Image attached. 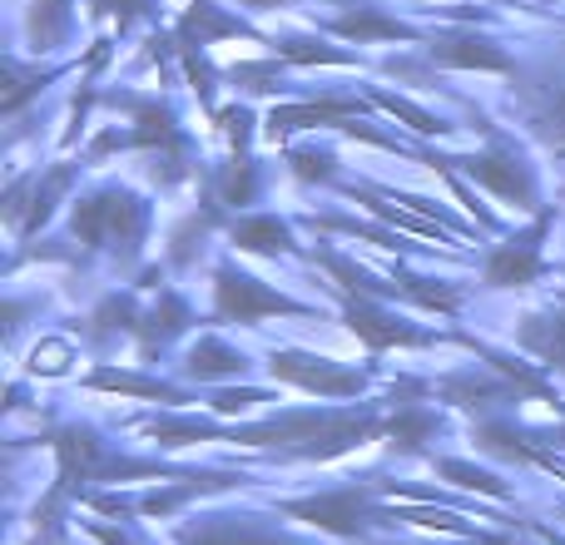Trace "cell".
Wrapping results in <instances>:
<instances>
[{"mask_svg":"<svg viewBox=\"0 0 565 545\" xmlns=\"http://www.w3.org/2000/svg\"><path fill=\"white\" fill-rule=\"evenodd\" d=\"M218 204H228V209H244V204H254L258 199V169H254V159H248V149H234V159L224 164V174H218Z\"/></svg>","mask_w":565,"mask_h":545,"instance_id":"obj_25","label":"cell"},{"mask_svg":"<svg viewBox=\"0 0 565 545\" xmlns=\"http://www.w3.org/2000/svg\"><path fill=\"white\" fill-rule=\"evenodd\" d=\"M427 60L441 70H491V75H511V55L491 40L471 35V30H451V35H431L427 40Z\"/></svg>","mask_w":565,"mask_h":545,"instance_id":"obj_12","label":"cell"},{"mask_svg":"<svg viewBox=\"0 0 565 545\" xmlns=\"http://www.w3.org/2000/svg\"><path fill=\"white\" fill-rule=\"evenodd\" d=\"M179 545H298V541H288L282 531L248 516H209L199 526H189Z\"/></svg>","mask_w":565,"mask_h":545,"instance_id":"obj_15","label":"cell"},{"mask_svg":"<svg viewBox=\"0 0 565 545\" xmlns=\"http://www.w3.org/2000/svg\"><path fill=\"white\" fill-rule=\"evenodd\" d=\"M372 105H377L382 115L402 119V125H407V129H417V135H447V129H451V125H441L437 115H427V109H422V105H412V99H397V95H382V89H377V95H372Z\"/></svg>","mask_w":565,"mask_h":545,"instance_id":"obj_31","label":"cell"},{"mask_svg":"<svg viewBox=\"0 0 565 545\" xmlns=\"http://www.w3.org/2000/svg\"><path fill=\"white\" fill-rule=\"evenodd\" d=\"M70 30V0H35L30 6V40L35 50H55Z\"/></svg>","mask_w":565,"mask_h":545,"instance_id":"obj_28","label":"cell"},{"mask_svg":"<svg viewBox=\"0 0 565 545\" xmlns=\"http://www.w3.org/2000/svg\"><path fill=\"white\" fill-rule=\"evenodd\" d=\"M521 348L541 357V367H565V308L531 312L521 322Z\"/></svg>","mask_w":565,"mask_h":545,"instance_id":"obj_19","label":"cell"},{"mask_svg":"<svg viewBox=\"0 0 565 545\" xmlns=\"http://www.w3.org/2000/svg\"><path fill=\"white\" fill-rule=\"evenodd\" d=\"M536 531H541V536H546L551 545H565V536H556V531H551V526H536Z\"/></svg>","mask_w":565,"mask_h":545,"instance_id":"obj_38","label":"cell"},{"mask_svg":"<svg viewBox=\"0 0 565 545\" xmlns=\"http://www.w3.org/2000/svg\"><path fill=\"white\" fill-rule=\"evenodd\" d=\"M145 431L159 441V447H194V441H224V431H218L214 421H204V417H154Z\"/></svg>","mask_w":565,"mask_h":545,"instance_id":"obj_27","label":"cell"},{"mask_svg":"<svg viewBox=\"0 0 565 545\" xmlns=\"http://www.w3.org/2000/svg\"><path fill=\"white\" fill-rule=\"evenodd\" d=\"M184 372H189L194 382L244 377V372H248V357H244V352H234L228 342H218V338H199L194 348H189V357H184Z\"/></svg>","mask_w":565,"mask_h":545,"instance_id":"obj_20","label":"cell"},{"mask_svg":"<svg viewBox=\"0 0 565 545\" xmlns=\"http://www.w3.org/2000/svg\"><path fill=\"white\" fill-rule=\"evenodd\" d=\"M70 179H75V164H55L45 169V174H20L10 179L6 189V204H0V214H6V228L15 238H30L35 228L50 224V214H55V199L70 189Z\"/></svg>","mask_w":565,"mask_h":545,"instance_id":"obj_6","label":"cell"},{"mask_svg":"<svg viewBox=\"0 0 565 545\" xmlns=\"http://www.w3.org/2000/svg\"><path fill=\"white\" fill-rule=\"evenodd\" d=\"M377 491L382 487H348V491H328V496H312V501H288L282 511L318 531H332V536H367L377 521H397L387 511H377Z\"/></svg>","mask_w":565,"mask_h":545,"instance_id":"obj_4","label":"cell"},{"mask_svg":"<svg viewBox=\"0 0 565 545\" xmlns=\"http://www.w3.org/2000/svg\"><path fill=\"white\" fill-rule=\"evenodd\" d=\"M224 35H248L254 40V30H248L244 20L224 15L218 6H209V0H189L184 20H179V40H184V45H209V40H224Z\"/></svg>","mask_w":565,"mask_h":545,"instance_id":"obj_21","label":"cell"},{"mask_svg":"<svg viewBox=\"0 0 565 545\" xmlns=\"http://www.w3.org/2000/svg\"><path fill=\"white\" fill-rule=\"evenodd\" d=\"M85 387L95 392H119V397H149V402H169V407H184L189 392L174 387V382L159 377H139V372H119V367H95L85 377Z\"/></svg>","mask_w":565,"mask_h":545,"instance_id":"obj_16","label":"cell"},{"mask_svg":"<svg viewBox=\"0 0 565 545\" xmlns=\"http://www.w3.org/2000/svg\"><path fill=\"white\" fill-rule=\"evenodd\" d=\"M288 164H292V174L308 179V184L332 179V154H322V149H288Z\"/></svg>","mask_w":565,"mask_h":545,"instance_id":"obj_35","label":"cell"},{"mask_svg":"<svg viewBox=\"0 0 565 545\" xmlns=\"http://www.w3.org/2000/svg\"><path fill=\"white\" fill-rule=\"evenodd\" d=\"M244 477H234V471H204V477H184L179 487H164V491H149L145 501H119V496H95L99 511H145V516H169V511H179L184 501L194 496H209V491H228L238 487Z\"/></svg>","mask_w":565,"mask_h":545,"instance_id":"obj_13","label":"cell"},{"mask_svg":"<svg viewBox=\"0 0 565 545\" xmlns=\"http://www.w3.org/2000/svg\"><path fill=\"white\" fill-rule=\"evenodd\" d=\"M437 431V412L427 407V402H397L392 407V417H387V437H392V447L397 451H422V441Z\"/></svg>","mask_w":565,"mask_h":545,"instance_id":"obj_23","label":"cell"},{"mask_svg":"<svg viewBox=\"0 0 565 545\" xmlns=\"http://www.w3.org/2000/svg\"><path fill=\"white\" fill-rule=\"evenodd\" d=\"M89 338L109 342L115 332H139V308H135V292H109L95 312H89Z\"/></svg>","mask_w":565,"mask_h":545,"instance_id":"obj_24","label":"cell"},{"mask_svg":"<svg viewBox=\"0 0 565 545\" xmlns=\"http://www.w3.org/2000/svg\"><path fill=\"white\" fill-rule=\"evenodd\" d=\"M367 109H377V105H372V99H348V95L318 99V105H278L274 115H268L264 135L288 139L292 129H348L352 119H367Z\"/></svg>","mask_w":565,"mask_h":545,"instance_id":"obj_11","label":"cell"},{"mask_svg":"<svg viewBox=\"0 0 565 545\" xmlns=\"http://www.w3.org/2000/svg\"><path fill=\"white\" fill-rule=\"evenodd\" d=\"M50 79L55 75H40V70H25L20 60H6V95H0V115H20V105L35 99Z\"/></svg>","mask_w":565,"mask_h":545,"instance_id":"obj_29","label":"cell"},{"mask_svg":"<svg viewBox=\"0 0 565 545\" xmlns=\"http://www.w3.org/2000/svg\"><path fill=\"white\" fill-rule=\"evenodd\" d=\"M551 224H556V214L541 209V214L531 218V228H521V234H511L507 244L491 248L487 288H531V282L546 272V254H541V244H546Z\"/></svg>","mask_w":565,"mask_h":545,"instance_id":"obj_8","label":"cell"},{"mask_svg":"<svg viewBox=\"0 0 565 545\" xmlns=\"http://www.w3.org/2000/svg\"><path fill=\"white\" fill-rule=\"evenodd\" d=\"M238 6H248V10H278V6H292V0H238Z\"/></svg>","mask_w":565,"mask_h":545,"instance_id":"obj_37","label":"cell"},{"mask_svg":"<svg viewBox=\"0 0 565 545\" xmlns=\"http://www.w3.org/2000/svg\"><path fill=\"white\" fill-rule=\"evenodd\" d=\"M50 441H55V457H60V481H55V491L45 496V506L35 511V531L45 526V536H55V531H50V526H55V511L65 506L70 496H79L85 487H95V481L164 477V467H159V461L119 457V451H109L89 427H55V431H50Z\"/></svg>","mask_w":565,"mask_h":545,"instance_id":"obj_2","label":"cell"},{"mask_svg":"<svg viewBox=\"0 0 565 545\" xmlns=\"http://www.w3.org/2000/svg\"><path fill=\"white\" fill-rule=\"evenodd\" d=\"M342 322H348L352 338H362L372 352H387V348H431L437 342V332L417 328V322H407L402 312L382 308V298H352L348 312H342Z\"/></svg>","mask_w":565,"mask_h":545,"instance_id":"obj_10","label":"cell"},{"mask_svg":"<svg viewBox=\"0 0 565 545\" xmlns=\"http://www.w3.org/2000/svg\"><path fill=\"white\" fill-rule=\"evenodd\" d=\"M189 322H194V318H189V302L179 298V292H169V288H164V292H159L154 308H149L145 318H139V342H145V357H154V352L164 348L169 338H179V332H184Z\"/></svg>","mask_w":565,"mask_h":545,"instance_id":"obj_18","label":"cell"},{"mask_svg":"<svg viewBox=\"0 0 565 545\" xmlns=\"http://www.w3.org/2000/svg\"><path fill=\"white\" fill-rule=\"evenodd\" d=\"M451 164H457L467 179H477L481 189H491V194H497V199H507V204L526 209V214H541L536 174H531V164H526V159H521L516 149H507V145H501V139L487 149V154L451 159Z\"/></svg>","mask_w":565,"mask_h":545,"instance_id":"obj_7","label":"cell"},{"mask_svg":"<svg viewBox=\"0 0 565 545\" xmlns=\"http://www.w3.org/2000/svg\"><path fill=\"white\" fill-rule=\"evenodd\" d=\"M402 298L422 302V308H437V312H457L461 308V288L457 282H441V278H417V272H392Z\"/></svg>","mask_w":565,"mask_h":545,"instance_id":"obj_26","label":"cell"},{"mask_svg":"<svg viewBox=\"0 0 565 545\" xmlns=\"http://www.w3.org/2000/svg\"><path fill=\"white\" fill-rule=\"evenodd\" d=\"M437 477H447L451 487H467V491H481V496H491V501H507V481L497 477V471H481V467H471V461H437Z\"/></svg>","mask_w":565,"mask_h":545,"instance_id":"obj_30","label":"cell"},{"mask_svg":"<svg viewBox=\"0 0 565 545\" xmlns=\"http://www.w3.org/2000/svg\"><path fill=\"white\" fill-rule=\"evenodd\" d=\"M149 10V0H89V15H109L119 20V30H129L139 15Z\"/></svg>","mask_w":565,"mask_h":545,"instance_id":"obj_36","label":"cell"},{"mask_svg":"<svg viewBox=\"0 0 565 545\" xmlns=\"http://www.w3.org/2000/svg\"><path fill=\"white\" fill-rule=\"evenodd\" d=\"M441 402H451V407H467V412H481V417H497L501 407H511V402H521V392L511 387L507 377H477V372H451V377H441L437 387Z\"/></svg>","mask_w":565,"mask_h":545,"instance_id":"obj_14","label":"cell"},{"mask_svg":"<svg viewBox=\"0 0 565 545\" xmlns=\"http://www.w3.org/2000/svg\"><path fill=\"white\" fill-rule=\"evenodd\" d=\"M387 431L372 402L362 407H308V412H278V417L258 421V427H234L224 431V441H244V447H274L278 457L298 461H332L352 447H367Z\"/></svg>","mask_w":565,"mask_h":545,"instance_id":"obj_1","label":"cell"},{"mask_svg":"<svg viewBox=\"0 0 565 545\" xmlns=\"http://www.w3.org/2000/svg\"><path fill=\"white\" fill-rule=\"evenodd\" d=\"M258 402H274V397L258 387H218L214 397H209V407H214L218 417H234V412H254Z\"/></svg>","mask_w":565,"mask_h":545,"instance_id":"obj_34","label":"cell"},{"mask_svg":"<svg viewBox=\"0 0 565 545\" xmlns=\"http://www.w3.org/2000/svg\"><path fill=\"white\" fill-rule=\"evenodd\" d=\"M75 362V348H70L65 338H55V342H40L35 352H30V372H40V377H60V372Z\"/></svg>","mask_w":565,"mask_h":545,"instance_id":"obj_33","label":"cell"},{"mask_svg":"<svg viewBox=\"0 0 565 545\" xmlns=\"http://www.w3.org/2000/svg\"><path fill=\"white\" fill-rule=\"evenodd\" d=\"M214 308H218V318L238 322V328H258L264 318H278V312H288V318H302V312H308L302 302L264 288L254 272H238L234 264L214 268Z\"/></svg>","mask_w":565,"mask_h":545,"instance_id":"obj_5","label":"cell"},{"mask_svg":"<svg viewBox=\"0 0 565 545\" xmlns=\"http://www.w3.org/2000/svg\"><path fill=\"white\" fill-rule=\"evenodd\" d=\"M70 228H75L79 244L115 248V254L135 258L149 228V204L139 194H129V189H99V194L79 199L70 209Z\"/></svg>","mask_w":565,"mask_h":545,"instance_id":"obj_3","label":"cell"},{"mask_svg":"<svg viewBox=\"0 0 565 545\" xmlns=\"http://www.w3.org/2000/svg\"><path fill=\"white\" fill-rule=\"evenodd\" d=\"M274 55L288 60V65H352V60H358V55H348V50L318 45V40H278Z\"/></svg>","mask_w":565,"mask_h":545,"instance_id":"obj_32","label":"cell"},{"mask_svg":"<svg viewBox=\"0 0 565 545\" xmlns=\"http://www.w3.org/2000/svg\"><path fill=\"white\" fill-rule=\"evenodd\" d=\"M268 367H274L278 382L302 387V392H318V397H358V392L372 382L367 372L342 367V362H332V357H312V352H298V348H274Z\"/></svg>","mask_w":565,"mask_h":545,"instance_id":"obj_9","label":"cell"},{"mask_svg":"<svg viewBox=\"0 0 565 545\" xmlns=\"http://www.w3.org/2000/svg\"><path fill=\"white\" fill-rule=\"evenodd\" d=\"M228 238H234V248H244V254H292V234L288 224L274 214H248L238 218L234 228H228Z\"/></svg>","mask_w":565,"mask_h":545,"instance_id":"obj_22","label":"cell"},{"mask_svg":"<svg viewBox=\"0 0 565 545\" xmlns=\"http://www.w3.org/2000/svg\"><path fill=\"white\" fill-rule=\"evenodd\" d=\"M332 35L358 40V45H372V40H422L412 25H402L397 15H382L377 6H358L348 15H338L332 20Z\"/></svg>","mask_w":565,"mask_h":545,"instance_id":"obj_17","label":"cell"}]
</instances>
